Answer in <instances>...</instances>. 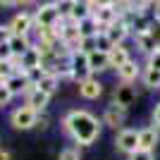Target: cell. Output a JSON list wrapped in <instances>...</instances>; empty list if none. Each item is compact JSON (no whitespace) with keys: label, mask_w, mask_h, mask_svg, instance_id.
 <instances>
[{"label":"cell","mask_w":160,"mask_h":160,"mask_svg":"<svg viewBox=\"0 0 160 160\" xmlns=\"http://www.w3.org/2000/svg\"><path fill=\"white\" fill-rule=\"evenodd\" d=\"M146 67H151V69H158V72H160V46L155 48L151 55H148V65H146Z\"/></svg>","instance_id":"484cf974"},{"label":"cell","mask_w":160,"mask_h":160,"mask_svg":"<svg viewBox=\"0 0 160 160\" xmlns=\"http://www.w3.org/2000/svg\"><path fill=\"white\" fill-rule=\"evenodd\" d=\"M48 103H50V96H46L43 91H38V88H33L31 93L27 96V105L31 108V110H36L38 115L48 108Z\"/></svg>","instance_id":"2e32d148"},{"label":"cell","mask_w":160,"mask_h":160,"mask_svg":"<svg viewBox=\"0 0 160 160\" xmlns=\"http://www.w3.org/2000/svg\"><path fill=\"white\" fill-rule=\"evenodd\" d=\"M12 98H14V93L10 91V86H7V84H0V108L10 105V103H12Z\"/></svg>","instance_id":"d4e9b609"},{"label":"cell","mask_w":160,"mask_h":160,"mask_svg":"<svg viewBox=\"0 0 160 160\" xmlns=\"http://www.w3.org/2000/svg\"><path fill=\"white\" fill-rule=\"evenodd\" d=\"M115 146H117V151H122V153H127L132 158L139 151V132L136 129H122L117 134V139H115Z\"/></svg>","instance_id":"5b68a950"},{"label":"cell","mask_w":160,"mask_h":160,"mask_svg":"<svg viewBox=\"0 0 160 160\" xmlns=\"http://www.w3.org/2000/svg\"><path fill=\"white\" fill-rule=\"evenodd\" d=\"M153 17H155V24H160V2L153 5Z\"/></svg>","instance_id":"f546056e"},{"label":"cell","mask_w":160,"mask_h":160,"mask_svg":"<svg viewBox=\"0 0 160 160\" xmlns=\"http://www.w3.org/2000/svg\"><path fill=\"white\" fill-rule=\"evenodd\" d=\"M129 33H132V31H129V27H127L122 19H117L112 27L105 31V36L110 38V43H112V46H122V43H124V38H127Z\"/></svg>","instance_id":"7c38bea8"},{"label":"cell","mask_w":160,"mask_h":160,"mask_svg":"<svg viewBox=\"0 0 160 160\" xmlns=\"http://www.w3.org/2000/svg\"><path fill=\"white\" fill-rule=\"evenodd\" d=\"M36 69H41V50L36 46H31L27 53L22 55V72L31 74V72H36Z\"/></svg>","instance_id":"30bf717a"},{"label":"cell","mask_w":160,"mask_h":160,"mask_svg":"<svg viewBox=\"0 0 160 160\" xmlns=\"http://www.w3.org/2000/svg\"><path fill=\"white\" fill-rule=\"evenodd\" d=\"M88 17H93L91 2H79V0H74V7H72V12H69V19H67V22L81 24V22H84V19H88Z\"/></svg>","instance_id":"9a60e30c"},{"label":"cell","mask_w":160,"mask_h":160,"mask_svg":"<svg viewBox=\"0 0 160 160\" xmlns=\"http://www.w3.org/2000/svg\"><path fill=\"white\" fill-rule=\"evenodd\" d=\"M10 122H12L14 129H31V127L38 124V112L31 110L29 105H22V108H17V110H12Z\"/></svg>","instance_id":"277c9868"},{"label":"cell","mask_w":160,"mask_h":160,"mask_svg":"<svg viewBox=\"0 0 160 160\" xmlns=\"http://www.w3.org/2000/svg\"><path fill=\"white\" fill-rule=\"evenodd\" d=\"M10 29H12V36H29V31L36 29V24H33V14L31 12L14 14V19L10 22Z\"/></svg>","instance_id":"ba28073f"},{"label":"cell","mask_w":160,"mask_h":160,"mask_svg":"<svg viewBox=\"0 0 160 160\" xmlns=\"http://www.w3.org/2000/svg\"><path fill=\"white\" fill-rule=\"evenodd\" d=\"M134 38H136V48H139V50L146 55V58L153 53L155 48H158V41H155L151 33H143V36H134Z\"/></svg>","instance_id":"44dd1931"},{"label":"cell","mask_w":160,"mask_h":160,"mask_svg":"<svg viewBox=\"0 0 160 160\" xmlns=\"http://www.w3.org/2000/svg\"><path fill=\"white\" fill-rule=\"evenodd\" d=\"M0 160H10V153H7V151H0Z\"/></svg>","instance_id":"1f68e13d"},{"label":"cell","mask_w":160,"mask_h":160,"mask_svg":"<svg viewBox=\"0 0 160 160\" xmlns=\"http://www.w3.org/2000/svg\"><path fill=\"white\" fill-rule=\"evenodd\" d=\"M60 22H65L58 12V2H43V5L36 7L33 12V24L36 29H55Z\"/></svg>","instance_id":"7a4b0ae2"},{"label":"cell","mask_w":160,"mask_h":160,"mask_svg":"<svg viewBox=\"0 0 160 160\" xmlns=\"http://www.w3.org/2000/svg\"><path fill=\"white\" fill-rule=\"evenodd\" d=\"M72 72H74V81H86L93 77V72H91V67H88V55L84 53V50H77L72 58Z\"/></svg>","instance_id":"8992f818"},{"label":"cell","mask_w":160,"mask_h":160,"mask_svg":"<svg viewBox=\"0 0 160 160\" xmlns=\"http://www.w3.org/2000/svg\"><path fill=\"white\" fill-rule=\"evenodd\" d=\"M129 60H132V58H129V50L124 46H115L112 50H110V67H115V69L124 67Z\"/></svg>","instance_id":"ffe728a7"},{"label":"cell","mask_w":160,"mask_h":160,"mask_svg":"<svg viewBox=\"0 0 160 160\" xmlns=\"http://www.w3.org/2000/svg\"><path fill=\"white\" fill-rule=\"evenodd\" d=\"M124 122H127V108L117 105V103H110L105 108V112H103V124H108L112 129H120Z\"/></svg>","instance_id":"52a82bcc"},{"label":"cell","mask_w":160,"mask_h":160,"mask_svg":"<svg viewBox=\"0 0 160 160\" xmlns=\"http://www.w3.org/2000/svg\"><path fill=\"white\" fill-rule=\"evenodd\" d=\"M153 124H155V129H160V103H155V108H153Z\"/></svg>","instance_id":"f1b7e54d"},{"label":"cell","mask_w":160,"mask_h":160,"mask_svg":"<svg viewBox=\"0 0 160 160\" xmlns=\"http://www.w3.org/2000/svg\"><path fill=\"white\" fill-rule=\"evenodd\" d=\"M58 160H81V151L77 146H67V148H62V151H60Z\"/></svg>","instance_id":"cb8c5ba5"},{"label":"cell","mask_w":160,"mask_h":160,"mask_svg":"<svg viewBox=\"0 0 160 160\" xmlns=\"http://www.w3.org/2000/svg\"><path fill=\"white\" fill-rule=\"evenodd\" d=\"M88 55V67H91V72H105L110 69V53H100V50H91Z\"/></svg>","instance_id":"4fadbf2b"},{"label":"cell","mask_w":160,"mask_h":160,"mask_svg":"<svg viewBox=\"0 0 160 160\" xmlns=\"http://www.w3.org/2000/svg\"><path fill=\"white\" fill-rule=\"evenodd\" d=\"M91 10H93V19L100 27V33H105L115 22L120 19V14L115 12L112 2H91Z\"/></svg>","instance_id":"3957f363"},{"label":"cell","mask_w":160,"mask_h":160,"mask_svg":"<svg viewBox=\"0 0 160 160\" xmlns=\"http://www.w3.org/2000/svg\"><path fill=\"white\" fill-rule=\"evenodd\" d=\"M134 100H136V91H134L129 84H122V86L115 88L112 103H117V105H122V108H127V110H129V105H132Z\"/></svg>","instance_id":"5bb4252c"},{"label":"cell","mask_w":160,"mask_h":160,"mask_svg":"<svg viewBox=\"0 0 160 160\" xmlns=\"http://www.w3.org/2000/svg\"><path fill=\"white\" fill-rule=\"evenodd\" d=\"M141 79H143V86L151 88V91H158V88H160V72H158V69L146 67L143 74H141Z\"/></svg>","instance_id":"7402d4cb"},{"label":"cell","mask_w":160,"mask_h":160,"mask_svg":"<svg viewBox=\"0 0 160 160\" xmlns=\"http://www.w3.org/2000/svg\"><path fill=\"white\" fill-rule=\"evenodd\" d=\"M7 46H10V50H12L14 58H22V55L27 53V50L33 46V43H31V38H29V36H12Z\"/></svg>","instance_id":"ac0fdd59"},{"label":"cell","mask_w":160,"mask_h":160,"mask_svg":"<svg viewBox=\"0 0 160 160\" xmlns=\"http://www.w3.org/2000/svg\"><path fill=\"white\" fill-rule=\"evenodd\" d=\"M139 74H141V67L136 65V60H129L124 67L117 69V77H120L122 84H132V81H136V79H139Z\"/></svg>","instance_id":"e0dca14e"},{"label":"cell","mask_w":160,"mask_h":160,"mask_svg":"<svg viewBox=\"0 0 160 160\" xmlns=\"http://www.w3.org/2000/svg\"><path fill=\"white\" fill-rule=\"evenodd\" d=\"M62 129L69 134L79 146H93L100 136V122L88 110H72L62 117Z\"/></svg>","instance_id":"6da1fadb"},{"label":"cell","mask_w":160,"mask_h":160,"mask_svg":"<svg viewBox=\"0 0 160 160\" xmlns=\"http://www.w3.org/2000/svg\"><path fill=\"white\" fill-rule=\"evenodd\" d=\"M38 127H48V117L46 115H38Z\"/></svg>","instance_id":"4dcf8cb0"},{"label":"cell","mask_w":160,"mask_h":160,"mask_svg":"<svg viewBox=\"0 0 160 160\" xmlns=\"http://www.w3.org/2000/svg\"><path fill=\"white\" fill-rule=\"evenodd\" d=\"M10 38H12V29H10V24H0V46L10 43Z\"/></svg>","instance_id":"4316f807"},{"label":"cell","mask_w":160,"mask_h":160,"mask_svg":"<svg viewBox=\"0 0 160 160\" xmlns=\"http://www.w3.org/2000/svg\"><path fill=\"white\" fill-rule=\"evenodd\" d=\"M93 43H96V50H100V53H110V50H112V43H110V38H108L105 33H98V36H96L93 38Z\"/></svg>","instance_id":"603a6c76"},{"label":"cell","mask_w":160,"mask_h":160,"mask_svg":"<svg viewBox=\"0 0 160 160\" xmlns=\"http://www.w3.org/2000/svg\"><path fill=\"white\" fill-rule=\"evenodd\" d=\"M79 93H81V98H86V100H96V98H100V93H103V84H100L96 77H91V79H86V81L79 84Z\"/></svg>","instance_id":"8fae6325"},{"label":"cell","mask_w":160,"mask_h":160,"mask_svg":"<svg viewBox=\"0 0 160 160\" xmlns=\"http://www.w3.org/2000/svg\"><path fill=\"white\" fill-rule=\"evenodd\" d=\"M129 160H155V151H136Z\"/></svg>","instance_id":"83f0119b"},{"label":"cell","mask_w":160,"mask_h":160,"mask_svg":"<svg viewBox=\"0 0 160 160\" xmlns=\"http://www.w3.org/2000/svg\"><path fill=\"white\" fill-rule=\"evenodd\" d=\"M158 141H160V129L155 127L139 129V151H155Z\"/></svg>","instance_id":"9c48e42d"},{"label":"cell","mask_w":160,"mask_h":160,"mask_svg":"<svg viewBox=\"0 0 160 160\" xmlns=\"http://www.w3.org/2000/svg\"><path fill=\"white\" fill-rule=\"evenodd\" d=\"M58 86H60V79H58L55 74H43V77L36 81V88L43 91L46 96H53L55 91H58Z\"/></svg>","instance_id":"d6986e66"}]
</instances>
